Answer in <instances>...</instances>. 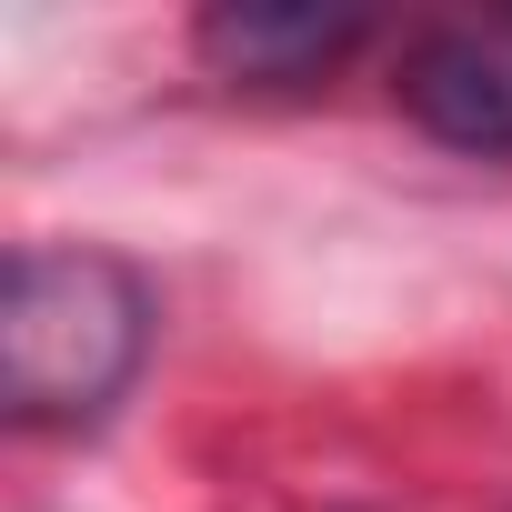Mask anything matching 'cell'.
<instances>
[{"label":"cell","mask_w":512,"mask_h":512,"mask_svg":"<svg viewBox=\"0 0 512 512\" xmlns=\"http://www.w3.org/2000/svg\"><path fill=\"white\" fill-rule=\"evenodd\" d=\"M392 91H402V111L442 151L512 161V21H492V31H422L402 51Z\"/></svg>","instance_id":"cell-2"},{"label":"cell","mask_w":512,"mask_h":512,"mask_svg":"<svg viewBox=\"0 0 512 512\" xmlns=\"http://www.w3.org/2000/svg\"><path fill=\"white\" fill-rule=\"evenodd\" d=\"M151 352V292L131 262L111 251H11V282H0V402L31 432L61 422H101L131 372Z\"/></svg>","instance_id":"cell-1"},{"label":"cell","mask_w":512,"mask_h":512,"mask_svg":"<svg viewBox=\"0 0 512 512\" xmlns=\"http://www.w3.org/2000/svg\"><path fill=\"white\" fill-rule=\"evenodd\" d=\"M362 11H282V0H241V11H201V61L221 81H322L362 51Z\"/></svg>","instance_id":"cell-3"}]
</instances>
